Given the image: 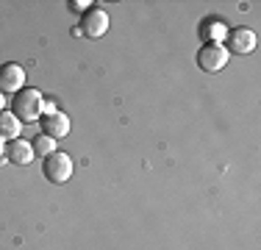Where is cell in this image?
Returning a JSON list of instances; mask_svg holds the SVG:
<instances>
[{
    "mask_svg": "<svg viewBox=\"0 0 261 250\" xmlns=\"http://www.w3.org/2000/svg\"><path fill=\"white\" fill-rule=\"evenodd\" d=\"M11 114L20 122H36L45 114V95L39 89H20L11 97Z\"/></svg>",
    "mask_w": 261,
    "mask_h": 250,
    "instance_id": "obj_1",
    "label": "cell"
},
{
    "mask_svg": "<svg viewBox=\"0 0 261 250\" xmlns=\"http://www.w3.org/2000/svg\"><path fill=\"white\" fill-rule=\"evenodd\" d=\"M228 59H231V53L225 50L222 42H206V45L197 50V67L203 72H220L228 64Z\"/></svg>",
    "mask_w": 261,
    "mask_h": 250,
    "instance_id": "obj_2",
    "label": "cell"
},
{
    "mask_svg": "<svg viewBox=\"0 0 261 250\" xmlns=\"http://www.w3.org/2000/svg\"><path fill=\"white\" fill-rule=\"evenodd\" d=\"M42 172H45V178L50 181V184L56 186H61V184H67V181L72 178V159L67 153H50L45 159V164H42Z\"/></svg>",
    "mask_w": 261,
    "mask_h": 250,
    "instance_id": "obj_3",
    "label": "cell"
},
{
    "mask_svg": "<svg viewBox=\"0 0 261 250\" xmlns=\"http://www.w3.org/2000/svg\"><path fill=\"white\" fill-rule=\"evenodd\" d=\"M109 31V14H106L103 9H89L84 14V20H81L78 36H89V39H100V36Z\"/></svg>",
    "mask_w": 261,
    "mask_h": 250,
    "instance_id": "obj_4",
    "label": "cell"
},
{
    "mask_svg": "<svg viewBox=\"0 0 261 250\" xmlns=\"http://www.w3.org/2000/svg\"><path fill=\"white\" fill-rule=\"evenodd\" d=\"M20 89H25L22 64H0V92L3 95H17Z\"/></svg>",
    "mask_w": 261,
    "mask_h": 250,
    "instance_id": "obj_5",
    "label": "cell"
},
{
    "mask_svg": "<svg viewBox=\"0 0 261 250\" xmlns=\"http://www.w3.org/2000/svg\"><path fill=\"white\" fill-rule=\"evenodd\" d=\"M225 50L228 53H253L256 50V34H253L250 28H231L225 36Z\"/></svg>",
    "mask_w": 261,
    "mask_h": 250,
    "instance_id": "obj_6",
    "label": "cell"
},
{
    "mask_svg": "<svg viewBox=\"0 0 261 250\" xmlns=\"http://www.w3.org/2000/svg\"><path fill=\"white\" fill-rule=\"evenodd\" d=\"M42 134L50 136V139H64L70 134V117L61 114V111H50V114L42 117Z\"/></svg>",
    "mask_w": 261,
    "mask_h": 250,
    "instance_id": "obj_7",
    "label": "cell"
},
{
    "mask_svg": "<svg viewBox=\"0 0 261 250\" xmlns=\"http://www.w3.org/2000/svg\"><path fill=\"white\" fill-rule=\"evenodd\" d=\"M6 159L11 161V164H20V167H25L34 161V147H31V142L28 139H11L9 145H6Z\"/></svg>",
    "mask_w": 261,
    "mask_h": 250,
    "instance_id": "obj_8",
    "label": "cell"
},
{
    "mask_svg": "<svg viewBox=\"0 0 261 250\" xmlns=\"http://www.w3.org/2000/svg\"><path fill=\"white\" fill-rule=\"evenodd\" d=\"M20 131H22V122L17 120L11 111H0V139H17L20 136Z\"/></svg>",
    "mask_w": 261,
    "mask_h": 250,
    "instance_id": "obj_9",
    "label": "cell"
},
{
    "mask_svg": "<svg viewBox=\"0 0 261 250\" xmlns=\"http://www.w3.org/2000/svg\"><path fill=\"white\" fill-rule=\"evenodd\" d=\"M200 34H203V39H206V42H222L228 36V25L222 20H208L200 28Z\"/></svg>",
    "mask_w": 261,
    "mask_h": 250,
    "instance_id": "obj_10",
    "label": "cell"
},
{
    "mask_svg": "<svg viewBox=\"0 0 261 250\" xmlns=\"http://www.w3.org/2000/svg\"><path fill=\"white\" fill-rule=\"evenodd\" d=\"M31 147H34V156L47 159L50 153H56V139H50V136H45V134H39L34 142H31Z\"/></svg>",
    "mask_w": 261,
    "mask_h": 250,
    "instance_id": "obj_11",
    "label": "cell"
},
{
    "mask_svg": "<svg viewBox=\"0 0 261 250\" xmlns=\"http://www.w3.org/2000/svg\"><path fill=\"white\" fill-rule=\"evenodd\" d=\"M89 6H92V3H86V0H75V3H72V9H75V11H84V14H86V11H89Z\"/></svg>",
    "mask_w": 261,
    "mask_h": 250,
    "instance_id": "obj_12",
    "label": "cell"
},
{
    "mask_svg": "<svg viewBox=\"0 0 261 250\" xmlns=\"http://www.w3.org/2000/svg\"><path fill=\"white\" fill-rule=\"evenodd\" d=\"M3 159H6V145H3V139H0V164H3Z\"/></svg>",
    "mask_w": 261,
    "mask_h": 250,
    "instance_id": "obj_13",
    "label": "cell"
},
{
    "mask_svg": "<svg viewBox=\"0 0 261 250\" xmlns=\"http://www.w3.org/2000/svg\"><path fill=\"white\" fill-rule=\"evenodd\" d=\"M0 111H6V95L0 92Z\"/></svg>",
    "mask_w": 261,
    "mask_h": 250,
    "instance_id": "obj_14",
    "label": "cell"
}]
</instances>
